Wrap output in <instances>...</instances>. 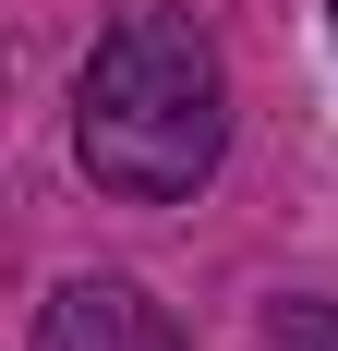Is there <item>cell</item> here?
<instances>
[{"label": "cell", "instance_id": "1", "mask_svg": "<svg viewBox=\"0 0 338 351\" xmlns=\"http://www.w3.org/2000/svg\"><path fill=\"white\" fill-rule=\"evenodd\" d=\"M73 145H85L97 194H121V206H181L218 170V145H230V73H218L194 12H121L97 36V61L73 85Z\"/></svg>", "mask_w": 338, "mask_h": 351}, {"label": "cell", "instance_id": "2", "mask_svg": "<svg viewBox=\"0 0 338 351\" xmlns=\"http://www.w3.org/2000/svg\"><path fill=\"white\" fill-rule=\"evenodd\" d=\"M36 351H181V327L133 279H61L49 315H36Z\"/></svg>", "mask_w": 338, "mask_h": 351}, {"label": "cell", "instance_id": "3", "mask_svg": "<svg viewBox=\"0 0 338 351\" xmlns=\"http://www.w3.org/2000/svg\"><path fill=\"white\" fill-rule=\"evenodd\" d=\"M266 351H338V315H326V303H278V315H266Z\"/></svg>", "mask_w": 338, "mask_h": 351}, {"label": "cell", "instance_id": "4", "mask_svg": "<svg viewBox=\"0 0 338 351\" xmlns=\"http://www.w3.org/2000/svg\"><path fill=\"white\" fill-rule=\"evenodd\" d=\"M326 12H338V0H326Z\"/></svg>", "mask_w": 338, "mask_h": 351}]
</instances>
